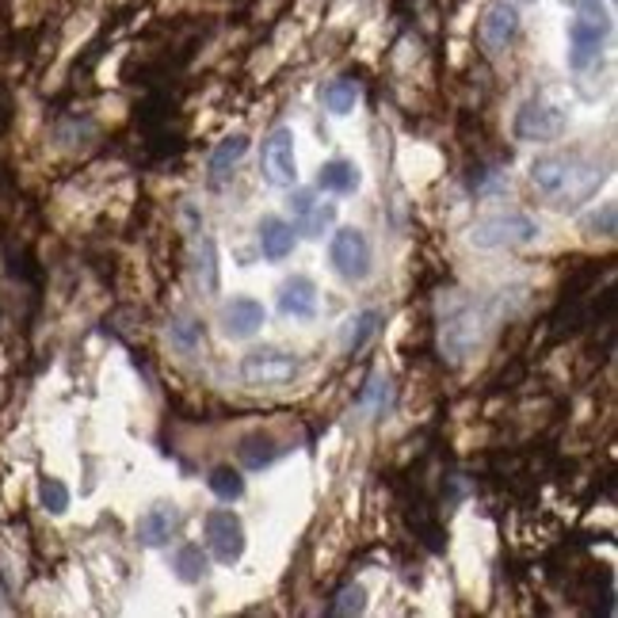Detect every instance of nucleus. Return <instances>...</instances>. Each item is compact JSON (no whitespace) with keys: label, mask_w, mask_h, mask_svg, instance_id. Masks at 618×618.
Here are the masks:
<instances>
[{"label":"nucleus","mask_w":618,"mask_h":618,"mask_svg":"<svg viewBox=\"0 0 618 618\" xmlns=\"http://www.w3.org/2000/svg\"><path fill=\"white\" fill-rule=\"evenodd\" d=\"M329 264L344 283H363L366 275H371V267H374L371 237H366L363 230H355V225L337 230V233H332V241H329Z\"/></svg>","instance_id":"7ed1b4c3"},{"label":"nucleus","mask_w":618,"mask_h":618,"mask_svg":"<svg viewBox=\"0 0 618 618\" xmlns=\"http://www.w3.org/2000/svg\"><path fill=\"white\" fill-rule=\"evenodd\" d=\"M512 4H531V0H512Z\"/></svg>","instance_id":"7c9ffc66"},{"label":"nucleus","mask_w":618,"mask_h":618,"mask_svg":"<svg viewBox=\"0 0 618 618\" xmlns=\"http://www.w3.org/2000/svg\"><path fill=\"white\" fill-rule=\"evenodd\" d=\"M366 607V588L363 584H348L344 592L337 596V604L329 607L332 615H359Z\"/></svg>","instance_id":"cd10ccee"},{"label":"nucleus","mask_w":618,"mask_h":618,"mask_svg":"<svg viewBox=\"0 0 618 618\" xmlns=\"http://www.w3.org/2000/svg\"><path fill=\"white\" fill-rule=\"evenodd\" d=\"M245 153H248V134H230V138H222L211 153V164H206V183H211V188H225V180H230L233 169L245 161Z\"/></svg>","instance_id":"ddd939ff"},{"label":"nucleus","mask_w":618,"mask_h":618,"mask_svg":"<svg viewBox=\"0 0 618 618\" xmlns=\"http://www.w3.org/2000/svg\"><path fill=\"white\" fill-rule=\"evenodd\" d=\"M279 313L283 317H298V321H309L317 317V287L309 275H295L279 287Z\"/></svg>","instance_id":"2eb2a0df"},{"label":"nucleus","mask_w":618,"mask_h":618,"mask_svg":"<svg viewBox=\"0 0 618 618\" xmlns=\"http://www.w3.org/2000/svg\"><path fill=\"white\" fill-rule=\"evenodd\" d=\"M562 4L573 12H584V8H607V0H562Z\"/></svg>","instance_id":"c756f323"},{"label":"nucleus","mask_w":618,"mask_h":618,"mask_svg":"<svg viewBox=\"0 0 618 618\" xmlns=\"http://www.w3.org/2000/svg\"><path fill=\"white\" fill-rule=\"evenodd\" d=\"M321 104H324V111H332V115H352L359 104V85L348 77L329 81V85L321 88Z\"/></svg>","instance_id":"aec40b11"},{"label":"nucleus","mask_w":618,"mask_h":618,"mask_svg":"<svg viewBox=\"0 0 618 618\" xmlns=\"http://www.w3.org/2000/svg\"><path fill=\"white\" fill-rule=\"evenodd\" d=\"M39 504H43L50 515H65L70 512V489L57 478H43L39 481Z\"/></svg>","instance_id":"393cba45"},{"label":"nucleus","mask_w":618,"mask_h":618,"mask_svg":"<svg viewBox=\"0 0 618 618\" xmlns=\"http://www.w3.org/2000/svg\"><path fill=\"white\" fill-rule=\"evenodd\" d=\"M169 340H172V348L183 355H191L199 348V324L191 321V317H177V321L169 324Z\"/></svg>","instance_id":"bb28decb"},{"label":"nucleus","mask_w":618,"mask_h":618,"mask_svg":"<svg viewBox=\"0 0 618 618\" xmlns=\"http://www.w3.org/2000/svg\"><path fill=\"white\" fill-rule=\"evenodd\" d=\"M604 180H607V172L599 169V164L584 161V157H573L569 172H565L562 188H557V195L550 199V203H554L557 211H573V206L588 203V199L604 188Z\"/></svg>","instance_id":"6e6552de"},{"label":"nucleus","mask_w":618,"mask_h":618,"mask_svg":"<svg viewBox=\"0 0 618 618\" xmlns=\"http://www.w3.org/2000/svg\"><path fill=\"white\" fill-rule=\"evenodd\" d=\"M607 39H611V12L607 8H584L573 12L569 20V50H565V62L573 73H588L599 62Z\"/></svg>","instance_id":"f03ea898"},{"label":"nucleus","mask_w":618,"mask_h":618,"mask_svg":"<svg viewBox=\"0 0 618 618\" xmlns=\"http://www.w3.org/2000/svg\"><path fill=\"white\" fill-rule=\"evenodd\" d=\"M379 324H382V313H379V309H363V313L348 317V324H344V352H348V355L363 352L366 340H371L374 332H379Z\"/></svg>","instance_id":"a211bd4d"},{"label":"nucleus","mask_w":618,"mask_h":618,"mask_svg":"<svg viewBox=\"0 0 618 618\" xmlns=\"http://www.w3.org/2000/svg\"><path fill=\"white\" fill-rule=\"evenodd\" d=\"M183 523V512L177 504H169V500H161V504L146 508V512L138 515V528H134V534H138V542L146 550H161L172 542V534L180 531Z\"/></svg>","instance_id":"9b49d317"},{"label":"nucleus","mask_w":618,"mask_h":618,"mask_svg":"<svg viewBox=\"0 0 618 618\" xmlns=\"http://www.w3.org/2000/svg\"><path fill=\"white\" fill-rule=\"evenodd\" d=\"M199 283H203L206 295L219 290V248H214L211 237L199 241Z\"/></svg>","instance_id":"5701e85b"},{"label":"nucleus","mask_w":618,"mask_h":618,"mask_svg":"<svg viewBox=\"0 0 618 618\" xmlns=\"http://www.w3.org/2000/svg\"><path fill=\"white\" fill-rule=\"evenodd\" d=\"M264 180L271 188H295L298 183V157H295V130L290 127H275L264 138V157H260Z\"/></svg>","instance_id":"0eeeda50"},{"label":"nucleus","mask_w":618,"mask_h":618,"mask_svg":"<svg viewBox=\"0 0 618 618\" xmlns=\"http://www.w3.org/2000/svg\"><path fill=\"white\" fill-rule=\"evenodd\" d=\"M542 237V225L523 211H500L470 225V248L500 253V248H528Z\"/></svg>","instance_id":"f257e3e1"},{"label":"nucleus","mask_w":618,"mask_h":618,"mask_svg":"<svg viewBox=\"0 0 618 618\" xmlns=\"http://www.w3.org/2000/svg\"><path fill=\"white\" fill-rule=\"evenodd\" d=\"M206 486H211V492L219 500H225V504H233V500H241L245 497V478H241L233 466H219V470L206 478Z\"/></svg>","instance_id":"4be33fe9"},{"label":"nucleus","mask_w":618,"mask_h":618,"mask_svg":"<svg viewBox=\"0 0 618 618\" xmlns=\"http://www.w3.org/2000/svg\"><path fill=\"white\" fill-rule=\"evenodd\" d=\"M313 191L309 188H298V191H290V199H287V211H290V219H295V225L306 219L309 211H313Z\"/></svg>","instance_id":"c85d7f7f"},{"label":"nucleus","mask_w":618,"mask_h":618,"mask_svg":"<svg viewBox=\"0 0 618 618\" xmlns=\"http://www.w3.org/2000/svg\"><path fill=\"white\" fill-rule=\"evenodd\" d=\"M337 222V206L332 203H313V211L306 214L302 222H298V233H306L309 241H321L324 237V230Z\"/></svg>","instance_id":"b1692460"},{"label":"nucleus","mask_w":618,"mask_h":618,"mask_svg":"<svg viewBox=\"0 0 618 618\" xmlns=\"http://www.w3.org/2000/svg\"><path fill=\"white\" fill-rule=\"evenodd\" d=\"M256 233H260L264 260L283 264L290 253H295V225H290L287 219H279V214H264L260 225H256Z\"/></svg>","instance_id":"4468645a"},{"label":"nucleus","mask_w":618,"mask_h":618,"mask_svg":"<svg viewBox=\"0 0 618 618\" xmlns=\"http://www.w3.org/2000/svg\"><path fill=\"white\" fill-rule=\"evenodd\" d=\"M359 183H363V172L352 161H329L321 172H317V188L332 191V195H355Z\"/></svg>","instance_id":"f3484780"},{"label":"nucleus","mask_w":618,"mask_h":618,"mask_svg":"<svg viewBox=\"0 0 618 618\" xmlns=\"http://www.w3.org/2000/svg\"><path fill=\"white\" fill-rule=\"evenodd\" d=\"M298 371H302V363L279 348H256L241 359V379L248 386H283V382H295Z\"/></svg>","instance_id":"423d86ee"},{"label":"nucleus","mask_w":618,"mask_h":618,"mask_svg":"<svg viewBox=\"0 0 618 618\" xmlns=\"http://www.w3.org/2000/svg\"><path fill=\"white\" fill-rule=\"evenodd\" d=\"M172 573H177L180 584H199L206 576V550L195 546V542H183L172 557Z\"/></svg>","instance_id":"6ab92c4d"},{"label":"nucleus","mask_w":618,"mask_h":618,"mask_svg":"<svg viewBox=\"0 0 618 618\" xmlns=\"http://www.w3.org/2000/svg\"><path fill=\"white\" fill-rule=\"evenodd\" d=\"M515 35H520V8H515L512 0H492L478 23L481 46H486L489 54H500V50H508L515 43Z\"/></svg>","instance_id":"9d476101"},{"label":"nucleus","mask_w":618,"mask_h":618,"mask_svg":"<svg viewBox=\"0 0 618 618\" xmlns=\"http://www.w3.org/2000/svg\"><path fill=\"white\" fill-rule=\"evenodd\" d=\"M569 127V119H565V111L557 104H550V99L542 96H531L528 104L515 111L512 119V134L515 141H528V146H542V141H557Z\"/></svg>","instance_id":"20e7f679"},{"label":"nucleus","mask_w":618,"mask_h":618,"mask_svg":"<svg viewBox=\"0 0 618 618\" xmlns=\"http://www.w3.org/2000/svg\"><path fill=\"white\" fill-rule=\"evenodd\" d=\"M573 157L576 153H542V157H534V164H531V188L539 191V195L554 199L557 188H562V180H565V172H569Z\"/></svg>","instance_id":"dca6fc26"},{"label":"nucleus","mask_w":618,"mask_h":618,"mask_svg":"<svg viewBox=\"0 0 618 618\" xmlns=\"http://www.w3.org/2000/svg\"><path fill=\"white\" fill-rule=\"evenodd\" d=\"M206 554L219 565H237L245 557V523L233 508H214L203 515Z\"/></svg>","instance_id":"39448f33"},{"label":"nucleus","mask_w":618,"mask_h":618,"mask_svg":"<svg viewBox=\"0 0 618 618\" xmlns=\"http://www.w3.org/2000/svg\"><path fill=\"white\" fill-rule=\"evenodd\" d=\"M264 321H267V313L256 298H233V302H225L222 309V332L230 340L256 337V332L264 329Z\"/></svg>","instance_id":"f8f14e48"},{"label":"nucleus","mask_w":618,"mask_h":618,"mask_svg":"<svg viewBox=\"0 0 618 618\" xmlns=\"http://www.w3.org/2000/svg\"><path fill=\"white\" fill-rule=\"evenodd\" d=\"M584 230H588L592 237H615L618 233V206L604 203L599 211H592L588 219H584Z\"/></svg>","instance_id":"a878e982"},{"label":"nucleus","mask_w":618,"mask_h":618,"mask_svg":"<svg viewBox=\"0 0 618 618\" xmlns=\"http://www.w3.org/2000/svg\"><path fill=\"white\" fill-rule=\"evenodd\" d=\"M279 455L283 450L275 447V439H267V436H253V439L241 443V462H245V470H264V466H271Z\"/></svg>","instance_id":"412c9836"},{"label":"nucleus","mask_w":618,"mask_h":618,"mask_svg":"<svg viewBox=\"0 0 618 618\" xmlns=\"http://www.w3.org/2000/svg\"><path fill=\"white\" fill-rule=\"evenodd\" d=\"M439 348H443V355H450L455 363H462V359H470L473 352H478L481 348L478 309H458V313H450L447 321H443Z\"/></svg>","instance_id":"1a4fd4ad"}]
</instances>
